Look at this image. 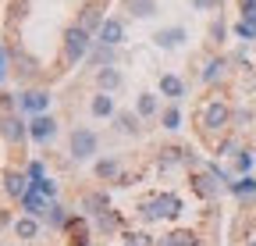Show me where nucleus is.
I'll return each mask as SVG.
<instances>
[{"label": "nucleus", "mask_w": 256, "mask_h": 246, "mask_svg": "<svg viewBox=\"0 0 256 246\" xmlns=\"http://www.w3.org/2000/svg\"><path fill=\"white\" fill-rule=\"evenodd\" d=\"M252 164H256V157H252V153H249V150H238V157H235V168H238L242 175H249V171H252Z\"/></svg>", "instance_id": "obj_30"}, {"label": "nucleus", "mask_w": 256, "mask_h": 246, "mask_svg": "<svg viewBox=\"0 0 256 246\" xmlns=\"http://www.w3.org/2000/svg\"><path fill=\"white\" fill-rule=\"evenodd\" d=\"M136 111H139V118H153V114L160 111V100H156V93H139V100H136Z\"/></svg>", "instance_id": "obj_18"}, {"label": "nucleus", "mask_w": 256, "mask_h": 246, "mask_svg": "<svg viewBox=\"0 0 256 246\" xmlns=\"http://www.w3.org/2000/svg\"><path fill=\"white\" fill-rule=\"evenodd\" d=\"M235 36H242V40H256V22H246V18H242V22L235 25Z\"/></svg>", "instance_id": "obj_32"}, {"label": "nucleus", "mask_w": 256, "mask_h": 246, "mask_svg": "<svg viewBox=\"0 0 256 246\" xmlns=\"http://www.w3.org/2000/svg\"><path fill=\"white\" fill-rule=\"evenodd\" d=\"M18 104H22V111H28L32 118H36V114H46V107H50V93H46V89H28V93L18 97Z\"/></svg>", "instance_id": "obj_5"}, {"label": "nucleus", "mask_w": 256, "mask_h": 246, "mask_svg": "<svg viewBox=\"0 0 256 246\" xmlns=\"http://www.w3.org/2000/svg\"><path fill=\"white\" fill-rule=\"evenodd\" d=\"M0 136H4L8 143H22L28 136V121L14 118V114H4V118H0Z\"/></svg>", "instance_id": "obj_8"}, {"label": "nucleus", "mask_w": 256, "mask_h": 246, "mask_svg": "<svg viewBox=\"0 0 256 246\" xmlns=\"http://www.w3.org/2000/svg\"><path fill=\"white\" fill-rule=\"evenodd\" d=\"M22 207H25V214L40 218V214H46V196H40L36 189H28V193L22 196Z\"/></svg>", "instance_id": "obj_16"}, {"label": "nucleus", "mask_w": 256, "mask_h": 246, "mask_svg": "<svg viewBox=\"0 0 256 246\" xmlns=\"http://www.w3.org/2000/svg\"><path fill=\"white\" fill-rule=\"evenodd\" d=\"M196 189H200L203 196H214V193L220 189V182H217V178H214V175L206 171V175H200V178H196Z\"/></svg>", "instance_id": "obj_25"}, {"label": "nucleus", "mask_w": 256, "mask_h": 246, "mask_svg": "<svg viewBox=\"0 0 256 246\" xmlns=\"http://www.w3.org/2000/svg\"><path fill=\"white\" fill-rule=\"evenodd\" d=\"M46 221H50L54 228H64V225H68V214H64L60 203H50V207H46Z\"/></svg>", "instance_id": "obj_23"}, {"label": "nucleus", "mask_w": 256, "mask_h": 246, "mask_svg": "<svg viewBox=\"0 0 256 246\" xmlns=\"http://www.w3.org/2000/svg\"><path fill=\"white\" fill-rule=\"evenodd\" d=\"M92 50V40L82 25H72L68 33H64V57H68V65H78V61H86Z\"/></svg>", "instance_id": "obj_2"}, {"label": "nucleus", "mask_w": 256, "mask_h": 246, "mask_svg": "<svg viewBox=\"0 0 256 246\" xmlns=\"http://www.w3.org/2000/svg\"><path fill=\"white\" fill-rule=\"evenodd\" d=\"M32 189H36L40 196H46V200H54V182H50L46 175H40V178H32Z\"/></svg>", "instance_id": "obj_28"}, {"label": "nucleus", "mask_w": 256, "mask_h": 246, "mask_svg": "<svg viewBox=\"0 0 256 246\" xmlns=\"http://www.w3.org/2000/svg\"><path fill=\"white\" fill-rule=\"evenodd\" d=\"M224 65H228L224 57H214V61H206V68H203V82H214V79H220V75H224Z\"/></svg>", "instance_id": "obj_22"}, {"label": "nucleus", "mask_w": 256, "mask_h": 246, "mask_svg": "<svg viewBox=\"0 0 256 246\" xmlns=\"http://www.w3.org/2000/svg\"><path fill=\"white\" fill-rule=\"evenodd\" d=\"M160 93H164L168 100H182L185 97V82L178 75H160Z\"/></svg>", "instance_id": "obj_14"}, {"label": "nucleus", "mask_w": 256, "mask_h": 246, "mask_svg": "<svg viewBox=\"0 0 256 246\" xmlns=\"http://www.w3.org/2000/svg\"><path fill=\"white\" fill-rule=\"evenodd\" d=\"M96 178H118V161H96Z\"/></svg>", "instance_id": "obj_27"}, {"label": "nucleus", "mask_w": 256, "mask_h": 246, "mask_svg": "<svg viewBox=\"0 0 256 246\" xmlns=\"http://www.w3.org/2000/svg\"><path fill=\"white\" fill-rule=\"evenodd\" d=\"M178 214H182V200H178L174 193H160V196H153V200L142 203V218H146V221L178 218Z\"/></svg>", "instance_id": "obj_1"}, {"label": "nucleus", "mask_w": 256, "mask_h": 246, "mask_svg": "<svg viewBox=\"0 0 256 246\" xmlns=\"http://www.w3.org/2000/svg\"><path fill=\"white\" fill-rule=\"evenodd\" d=\"M249 246H256V235H252V239H249Z\"/></svg>", "instance_id": "obj_39"}, {"label": "nucleus", "mask_w": 256, "mask_h": 246, "mask_svg": "<svg viewBox=\"0 0 256 246\" xmlns=\"http://www.w3.org/2000/svg\"><path fill=\"white\" fill-rule=\"evenodd\" d=\"M246 4H256V0H242V8H246Z\"/></svg>", "instance_id": "obj_38"}, {"label": "nucleus", "mask_w": 256, "mask_h": 246, "mask_svg": "<svg viewBox=\"0 0 256 246\" xmlns=\"http://www.w3.org/2000/svg\"><path fill=\"white\" fill-rule=\"evenodd\" d=\"M86 207H89V214H104V210H107V196L89 193V196H86Z\"/></svg>", "instance_id": "obj_29"}, {"label": "nucleus", "mask_w": 256, "mask_h": 246, "mask_svg": "<svg viewBox=\"0 0 256 246\" xmlns=\"http://www.w3.org/2000/svg\"><path fill=\"white\" fill-rule=\"evenodd\" d=\"M68 146H72V157H75V161H89L92 153H96V146H100V139H96L92 129H75Z\"/></svg>", "instance_id": "obj_3"}, {"label": "nucleus", "mask_w": 256, "mask_h": 246, "mask_svg": "<svg viewBox=\"0 0 256 246\" xmlns=\"http://www.w3.org/2000/svg\"><path fill=\"white\" fill-rule=\"evenodd\" d=\"M185 40H188L185 29H182V25H171V29H160V33L153 36V47H160V50H178Z\"/></svg>", "instance_id": "obj_7"}, {"label": "nucleus", "mask_w": 256, "mask_h": 246, "mask_svg": "<svg viewBox=\"0 0 256 246\" xmlns=\"http://www.w3.org/2000/svg\"><path fill=\"white\" fill-rule=\"evenodd\" d=\"M96 225H100L104 232H114V228H118V214H114V210H104V214H96Z\"/></svg>", "instance_id": "obj_31"}, {"label": "nucleus", "mask_w": 256, "mask_h": 246, "mask_svg": "<svg viewBox=\"0 0 256 246\" xmlns=\"http://www.w3.org/2000/svg\"><path fill=\"white\" fill-rule=\"evenodd\" d=\"M4 189L11 193V196H25L28 189H32V178H25V175H18V171H8V178H4Z\"/></svg>", "instance_id": "obj_13"}, {"label": "nucleus", "mask_w": 256, "mask_h": 246, "mask_svg": "<svg viewBox=\"0 0 256 246\" xmlns=\"http://www.w3.org/2000/svg\"><path fill=\"white\" fill-rule=\"evenodd\" d=\"M114 121H118V129H121V132H128V136H132V132H139V114L118 111V114H114Z\"/></svg>", "instance_id": "obj_20"}, {"label": "nucleus", "mask_w": 256, "mask_h": 246, "mask_svg": "<svg viewBox=\"0 0 256 246\" xmlns=\"http://www.w3.org/2000/svg\"><path fill=\"white\" fill-rule=\"evenodd\" d=\"M232 121V111H228V104H220V100H210L206 107H203V125L206 129H224Z\"/></svg>", "instance_id": "obj_6"}, {"label": "nucleus", "mask_w": 256, "mask_h": 246, "mask_svg": "<svg viewBox=\"0 0 256 246\" xmlns=\"http://www.w3.org/2000/svg\"><path fill=\"white\" fill-rule=\"evenodd\" d=\"M96 86L104 89V93H114V89L121 86V72L110 65V68H96Z\"/></svg>", "instance_id": "obj_12"}, {"label": "nucleus", "mask_w": 256, "mask_h": 246, "mask_svg": "<svg viewBox=\"0 0 256 246\" xmlns=\"http://www.w3.org/2000/svg\"><path fill=\"white\" fill-rule=\"evenodd\" d=\"M114 57H118V47H110V43H100V40H96V47L89 50V65L92 68H110L114 65Z\"/></svg>", "instance_id": "obj_9"}, {"label": "nucleus", "mask_w": 256, "mask_h": 246, "mask_svg": "<svg viewBox=\"0 0 256 246\" xmlns=\"http://www.w3.org/2000/svg\"><path fill=\"white\" fill-rule=\"evenodd\" d=\"M128 11L136 18H153L156 15V0H128Z\"/></svg>", "instance_id": "obj_19"}, {"label": "nucleus", "mask_w": 256, "mask_h": 246, "mask_svg": "<svg viewBox=\"0 0 256 246\" xmlns=\"http://www.w3.org/2000/svg\"><path fill=\"white\" fill-rule=\"evenodd\" d=\"M72 246H86V225H72Z\"/></svg>", "instance_id": "obj_33"}, {"label": "nucleus", "mask_w": 256, "mask_h": 246, "mask_svg": "<svg viewBox=\"0 0 256 246\" xmlns=\"http://www.w3.org/2000/svg\"><path fill=\"white\" fill-rule=\"evenodd\" d=\"M160 246H196V235L192 232H171L160 239Z\"/></svg>", "instance_id": "obj_21"}, {"label": "nucleus", "mask_w": 256, "mask_h": 246, "mask_svg": "<svg viewBox=\"0 0 256 246\" xmlns=\"http://www.w3.org/2000/svg\"><path fill=\"white\" fill-rule=\"evenodd\" d=\"M4 65H8V61H4V50H0V82L8 79V68H4Z\"/></svg>", "instance_id": "obj_37"}, {"label": "nucleus", "mask_w": 256, "mask_h": 246, "mask_svg": "<svg viewBox=\"0 0 256 246\" xmlns=\"http://www.w3.org/2000/svg\"><path fill=\"white\" fill-rule=\"evenodd\" d=\"M160 121H164L168 132H178V129H182V111H178V107H168L164 114H160Z\"/></svg>", "instance_id": "obj_24"}, {"label": "nucleus", "mask_w": 256, "mask_h": 246, "mask_svg": "<svg viewBox=\"0 0 256 246\" xmlns=\"http://www.w3.org/2000/svg\"><path fill=\"white\" fill-rule=\"evenodd\" d=\"M89 111H92V118H114V114H118V111H114V97H110V93H104V89L92 97Z\"/></svg>", "instance_id": "obj_11"}, {"label": "nucleus", "mask_w": 256, "mask_h": 246, "mask_svg": "<svg viewBox=\"0 0 256 246\" xmlns=\"http://www.w3.org/2000/svg\"><path fill=\"white\" fill-rule=\"evenodd\" d=\"M78 25L86 29V33H92V29H96V33H100V25H104V18L96 15L92 8H86V11H82V22H78Z\"/></svg>", "instance_id": "obj_26"}, {"label": "nucleus", "mask_w": 256, "mask_h": 246, "mask_svg": "<svg viewBox=\"0 0 256 246\" xmlns=\"http://www.w3.org/2000/svg\"><path fill=\"white\" fill-rule=\"evenodd\" d=\"M224 33H228V29H224V22H214V29H210V36H214V40H224Z\"/></svg>", "instance_id": "obj_35"}, {"label": "nucleus", "mask_w": 256, "mask_h": 246, "mask_svg": "<svg viewBox=\"0 0 256 246\" xmlns=\"http://www.w3.org/2000/svg\"><path fill=\"white\" fill-rule=\"evenodd\" d=\"M14 235L18 239H36L40 235V221L32 218V214H22V218H14Z\"/></svg>", "instance_id": "obj_15"}, {"label": "nucleus", "mask_w": 256, "mask_h": 246, "mask_svg": "<svg viewBox=\"0 0 256 246\" xmlns=\"http://www.w3.org/2000/svg\"><path fill=\"white\" fill-rule=\"evenodd\" d=\"M196 11H210V8H220V0H192Z\"/></svg>", "instance_id": "obj_34"}, {"label": "nucleus", "mask_w": 256, "mask_h": 246, "mask_svg": "<svg viewBox=\"0 0 256 246\" xmlns=\"http://www.w3.org/2000/svg\"><path fill=\"white\" fill-rule=\"evenodd\" d=\"M228 189H232L238 200H249V196H256V178H252V175H242V178H235V182H232Z\"/></svg>", "instance_id": "obj_17"}, {"label": "nucleus", "mask_w": 256, "mask_h": 246, "mask_svg": "<svg viewBox=\"0 0 256 246\" xmlns=\"http://www.w3.org/2000/svg\"><path fill=\"white\" fill-rule=\"evenodd\" d=\"M28 136L36 139V143H50L54 136H57V121L50 118V114H36L28 121Z\"/></svg>", "instance_id": "obj_4"}, {"label": "nucleus", "mask_w": 256, "mask_h": 246, "mask_svg": "<svg viewBox=\"0 0 256 246\" xmlns=\"http://www.w3.org/2000/svg\"><path fill=\"white\" fill-rule=\"evenodd\" d=\"M0 107L11 111V107H14V97H11V93H0Z\"/></svg>", "instance_id": "obj_36"}, {"label": "nucleus", "mask_w": 256, "mask_h": 246, "mask_svg": "<svg viewBox=\"0 0 256 246\" xmlns=\"http://www.w3.org/2000/svg\"><path fill=\"white\" fill-rule=\"evenodd\" d=\"M100 43H110V47H121V43H124V22H121V18H104V25H100Z\"/></svg>", "instance_id": "obj_10"}]
</instances>
